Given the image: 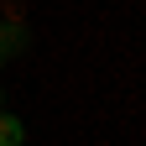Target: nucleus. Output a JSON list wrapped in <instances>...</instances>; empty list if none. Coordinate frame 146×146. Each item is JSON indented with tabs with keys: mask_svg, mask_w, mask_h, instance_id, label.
Listing matches in <instances>:
<instances>
[{
	"mask_svg": "<svg viewBox=\"0 0 146 146\" xmlns=\"http://www.w3.org/2000/svg\"><path fill=\"white\" fill-rule=\"evenodd\" d=\"M0 146H26V125L11 110H0Z\"/></svg>",
	"mask_w": 146,
	"mask_h": 146,
	"instance_id": "f257e3e1",
	"label": "nucleus"
},
{
	"mask_svg": "<svg viewBox=\"0 0 146 146\" xmlns=\"http://www.w3.org/2000/svg\"><path fill=\"white\" fill-rule=\"evenodd\" d=\"M21 42H26V31H21V26H0V52H5V58H11Z\"/></svg>",
	"mask_w": 146,
	"mask_h": 146,
	"instance_id": "f03ea898",
	"label": "nucleus"
},
{
	"mask_svg": "<svg viewBox=\"0 0 146 146\" xmlns=\"http://www.w3.org/2000/svg\"><path fill=\"white\" fill-rule=\"evenodd\" d=\"M0 68H5V52H0Z\"/></svg>",
	"mask_w": 146,
	"mask_h": 146,
	"instance_id": "7ed1b4c3",
	"label": "nucleus"
}]
</instances>
